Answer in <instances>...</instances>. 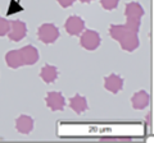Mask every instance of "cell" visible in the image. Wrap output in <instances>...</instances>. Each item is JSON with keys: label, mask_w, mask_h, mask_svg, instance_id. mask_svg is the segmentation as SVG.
Instances as JSON below:
<instances>
[{"label": "cell", "mask_w": 154, "mask_h": 143, "mask_svg": "<svg viewBox=\"0 0 154 143\" xmlns=\"http://www.w3.org/2000/svg\"><path fill=\"white\" fill-rule=\"evenodd\" d=\"M37 37L41 42L46 45L54 44L59 37V30L53 23H44L37 28Z\"/></svg>", "instance_id": "obj_1"}, {"label": "cell", "mask_w": 154, "mask_h": 143, "mask_svg": "<svg viewBox=\"0 0 154 143\" xmlns=\"http://www.w3.org/2000/svg\"><path fill=\"white\" fill-rule=\"evenodd\" d=\"M100 42H102V39H100V35L96 31L86 30L81 33L80 45L82 46L85 50H89V51L96 50L100 46Z\"/></svg>", "instance_id": "obj_2"}, {"label": "cell", "mask_w": 154, "mask_h": 143, "mask_svg": "<svg viewBox=\"0 0 154 143\" xmlns=\"http://www.w3.org/2000/svg\"><path fill=\"white\" fill-rule=\"evenodd\" d=\"M64 28L68 35L71 36H80L85 30V21L79 16H69L66 21Z\"/></svg>", "instance_id": "obj_3"}, {"label": "cell", "mask_w": 154, "mask_h": 143, "mask_svg": "<svg viewBox=\"0 0 154 143\" xmlns=\"http://www.w3.org/2000/svg\"><path fill=\"white\" fill-rule=\"evenodd\" d=\"M46 106L50 109L51 111H62L66 107V100L64 96L60 92H48L45 97Z\"/></svg>", "instance_id": "obj_4"}, {"label": "cell", "mask_w": 154, "mask_h": 143, "mask_svg": "<svg viewBox=\"0 0 154 143\" xmlns=\"http://www.w3.org/2000/svg\"><path fill=\"white\" fill-rule=\"evenodd\" d=\"M27 35V26L25 22L22 21H13L11 23V28L8 32L9 40H12L13 42H18L23 40Z\"/></svg>", "instance_id": "obj_5"}, {"label": "cell", "mask_w": 154, "mask_h": 143, "mask_svg": "<svg viewBox=\"0 0 154 143\" xmlns=\"http://www.w3.org/2000/svg\"><path fill=\"white\" fill-rule=\"evenodd\" d=\"M118 42H119V45H121L122 50L128 51V52L135 51L139 47V45H140L137 33L136 32H131V31H127Z\"/></svg>", "instance_id": "obj_6"}, {"label": "cell", "mask_w": 154, "mask_h": 143, "mask_svg": "<svg viewBox=\"0 0 154 143\" xmlns=\"http://www.w3.org/2000/svg\"><path fill=\"white\" fill-rule=\"evenodd\" d=\"M104 87L112 93H118L123 88V78L118 74H109L104 78Z\"/></svg>", "instance_id": "obj_7"}, {"label": "cell", "mask_w": 154, "mask_h": 143, "mask_svg": "<svg viewBox=\"0 0 154 143\" xmlns=\"http://www.w3.org/2000/svg\"><path fill=\"white\" fill-rule=\"evenodd\" d=\"M22 55V60H23V65H35L38 61V51L35 46L32 45H27L22 49H19Z\"/></svg>", "instance_id": "obj_8"}, {"label": "cell", "mask_w": 154, "mask_h": 143, "mask_svg": "<svg viewBox=\"0 0 154 143\" xmlns=\"http://www.w3.org/2000/svg\"><path fill=\"white\" fill-rule=\"evenodd\" d=\"M33 119L28 115H21L16 119V129L21 134H28L33 129Z\"/></svg>", "instance_id": "obj_9"}, {"label": "cell", "mask_w": 154, "mask_h": 143, "mask_svg": "<svg viewBox=\"0 0 154 143\" xmlns=\"http://www.w3.org/2000/svg\"><path fill=\"white\" fill-rule=\"evenodd\" d=\"M149 101H150V97H149V93L146 91H139L131 97V105L135 110H144L145 107H148Z\"/></svg>", "instance_id": "obj_10"}, {"label": "cell", "mask_w": 154, "mask_h": 143, "mask_svg": "<svg viewBox=\"0 0 154 143\" xmlns=\"http://www.w3.org/2000/svg\"><path fill=\"white\" fill-rule=\"evenodd\" d=\"M69 107L73 110L76 114H82L89 109L88 105V100H86L85 96H81V95H75L73 97L69 98Z\"/></svg>", "instance_id": "obj_11"}, {"label": "cell", "mask_w": 154, "mask_h": 143, "mask_svg": "<svg viewBox=\"0 0 154 143\" xmlns=\"http://www.w3.org/2000/svg\"><path fill=\"white\" fill-rule=\"evenodd\" d=\"M5 63L9 68L12 69H18L19 66L23 65L22 55L19 50H11L5 54Z\"/></svg>", "instance_id": "obj_12"}, {"label": "cell", "mask_w": 154, "mask_h": 143, "mask_svg": "<svg viewBox=\"0 0 154 143\" xmlns=\"http://www.w3.org/2000/svg\"><path fill=\"white\" fill-rule=\"evenodd\" d=\"M40 77L45 83H53L58 78V68L54 65L45 64L40 72Z\"/></svg>", "instance_id": "obj_13"}, {"label": "cell", "mask_w": 154, "mask_h": 143, "mask_svg": "<svg viewBox=\"0 0 154 143\" xmlns=\"http://www.w3.org/2000/svg\"><path fill=\"white\" fill-rule=\"evenodd\" d=\"M125 14L126 17H132V18H141L144 16V9L139 3L131 1L126 4L125 8Z\"/></svg>", "instance_id": "obj_14"}, {"label": "cell", "mask_w": 154, "mask_h": 143, "mask_svg": "<svg viewBox=\"0 0 154 143\" xmlns=\"http://www.w3.org/2000/svg\"><path fill=\"white\" fill-rule=\"evenodd\" d=\"M128 30L126 28L125 25H112L109 27V36L112 37L113 40L119 41L122 39V36L126 33Z\"/></svg>", "instance_id": "obj_15"}, {"label": "cell", "mask_w": 154, "mask_h": 143, "mask_svg": "<svg viewBox=\"0 0 154 143\" xmlns=\"http://www.w3.org/2000/svg\"><path fill=\"white\" fill-rule=\"evenodd\" d=\"M140 25H141L140 18H132V17H127V21L125 23V26H126V28L128 31L136 32V33L139 32V30H140Z\"/></svg>", "instance_id": "obj_16"}, {"label": "cell", "mask_w": 154, "mask_h": 143, "mask_svg": "<svg viewBox=\"0 0 154 143\" xmlns=\"http://www.w3.org/2000/svg\"><path fill=\"white\" fill-rule=\"evenodd\" d=\"M119 0H100V5L103 7L105 10H113L118 7Z\"/></svg>", "instance_id": "obj_17"}, {"label": "cell", "mask_w": 154, "mask_h": 143, "mask_svg": "<svg viewBox=\"0 0 154 143\" xmlns=\"http://www.w3.org/2000/svg\"><path fill=\"white\" fill-rule=\"evenodd\" d=\"M9 28H11V22L5 19V18H0V37L7 36Z\"/></svg>", "instance_id": "obj_18"}, {"label": "cell", "mask_w": 154, "mask_h": 143, "mask_svg": "<svg viewBox=\"0 0 154 143\" xmlns=\"http://www.w3.org/2000/svg\"><path fill=\"white\" fill-rule=\"evenodd\" d=\"M57 1L62 8H69L71 5H73L76 0H57Z\"/></svg>", "instance_id": "obj_19"}, {"label": "cell", "mask_w": 154, "mask_h": 143, "mask_svg": "<svg viewBox=\"0 0 154 143\" xmlns=\"http://www.w3.org/2000/svg\"><path fill=\"white\" fill-rule=\"evenodd\" d=\"M146 123H148V125H152V123H150V114H148V115H146Z\"/></svg>", "instance_id": "obj_20"}, {"label": "cell", "mask_w": 154, "mask_h": 143, "mask_svg": "<svg viewBox=\"0 0 154 143\" xmlns=\"http://www.w3.org/2000/svg\"><path fill=\"white\" fill-rule=\"evenodd\" d=\"M81 3H85V4H89V3H91L93 1V0H80Z\"/></svg>", "instance_id": "obj_21"}]
</instances>
